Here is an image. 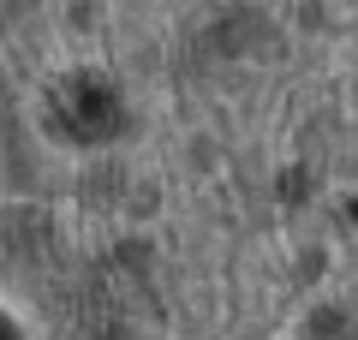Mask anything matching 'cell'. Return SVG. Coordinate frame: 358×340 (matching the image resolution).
<instances>
[{
    "label": "cell",
    "mask_w": 358,
    "mask_h": 340,
    "mask_svg": "<svg viewBox=\"0 0 358 340\" xmlns=\"http://www.w3.org/2000/svg\"><path fill=\"white\" fill-rule=\"evenodd\" d=\"M0 340H13V334H6V328H0Z\"/></svg>",
    "instance_id": "6da1fadb"
}]
</instances>
